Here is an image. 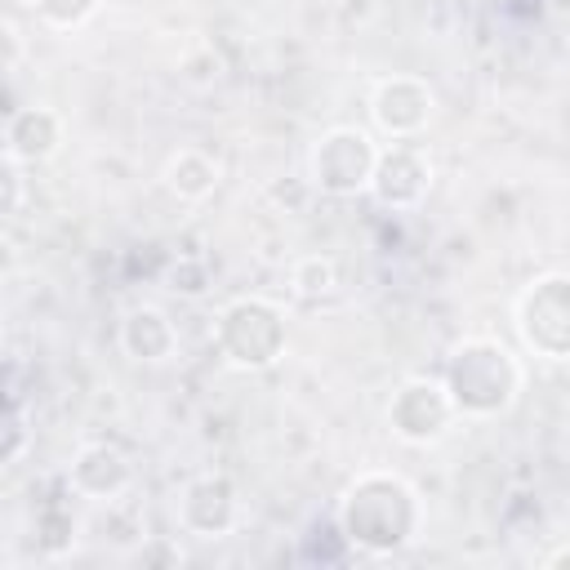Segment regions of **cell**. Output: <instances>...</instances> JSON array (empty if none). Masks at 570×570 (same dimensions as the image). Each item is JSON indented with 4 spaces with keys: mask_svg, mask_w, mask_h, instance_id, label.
<instances>
[{
    "mask_svg": "<svg viewBox=\"0 0 570 570\" xmlns=\"http://www.w3.org/2000/svg\"><path fill=\"white\" fill-rule=\"evenodd\" d=\"M414 525H419V499H414V490L401 476L365 472L343 494L338 530H343V539L352 548H361L370 557L405 548L414 539Z\"/></svg>",
    "mask_w": 570,
    "mask_h": 570,
    "instance_id": "1",
    "label": "cell"
},
{
    "mask_svg": "<svg viewBox=\"0 0 570 570\" xmlns=\"http://www.w3.org/2000/svg\"><path fill=\"white\" fill-rule=\"evenodd\" d=\"M445 387L459 414L494 419L503 414L521 392V370L494 338H463L445 361Z\"/></svg>",
    "mask_w": 570,
    "mask_h": 570,
    "instance_id": "2",
    "label": "cell"
},
{
    "mask_svg": "<svg viewBox=\"0 0 570 570\" xmlns=\"http://www.w3.org/2000/svg\"><path fill=\"white\" fill-rule=\"evenodd\" d=\"M214 343H218V352L232 365H240V370H267L285 352L281 307H272L267 298H236V303H227L218 312Z\"/></svg>",
    "mask_w": 570,
    "mask_h": 570,
    "instance_id": "3",
    "label": "cell"
},
{
    "mask_svg": "<svg viewBox=\"0 0 570 570\" xmlns=\"http://www.w3.org/2000/svg\"><path fill=\"white\" fill-rule=\"evenodd\" d=\"M517 330L543 361H570V276H539L517 303Z\"/></svg>",
    "mask_w": 570,
    "mask_h": 570,
    "instance_id": "4",
    "label": "cell"
},
{
    "mask_svg": "<svg viewBox=\"0 0 570 570\" xmlns=\"http://www.w3.org/2000/svg\"><path fill=\"white\" fill-rule=\"evenodd\" d=\"M379 147L365 129H330L312 147V187L325 196H356L370 187Z\"/></svg>",
    "mask_w": 570,
    "mask_h": 570,
    "instance_id": "5",
    "label": "cell"
},
{
    "mask_svg": "<svg viewBox=\"0 0 570 570\" xmlns=\"http://www.w3.org/2000/svg\"><path fill=\"white\" fill-rule=\"evenodd\" d=\"M454 401H450V387L445 379H410L396 387L392 405H387V423L401 441L410 445H428L436 436H445L450 419H454Z\"/></svg>",
    "mask_w": 570,
    "mask_h": 570,
    "instance_id": "6",
    "label": "cell"
},
{
    "mask_svg": "<svg viewBox=\"0 0 570 570\" xmlns=\"http://www.w3.org/2000/svg\"><path fill=\"white\" fill-rule=\"evenodd\" d=\"M370 116L387 138L405 142L432 120V89L419 76H387L370 98Z\"/></svg>",
    "mask_w": 570,
    "mask_h": 570,
    "instance_id": "7",
    "label": "cell"
},
{
    "mask_svg": "<svg viewBox=\"0 0 570 570\" xmlns=\"http://www.w3.org/2000/svg\"><path fill=\"white\" fill-rule=\"evenodd\" d=\"M428 187H432V169L410 142H396V147L379 151L370 191L383 209H414L428 196Z\"/></svg>",
    "mask_w": 570,
    "mask_h": 570,
    "instance_id": "8",
    "label": "cell"
},
{
    "mask_svg": "<svg viewBox=\"0 0 570 570\" xmlns=\"http://www.w3.org/2000/svg\"><path fill=\"white\" fill-rule=\"evenodd\" d=\"M178 521L183 530L191 534H205V539H218L232 530L236 521V490L227 476H196L183 499H178Z\"/></svg>",
    "mask_w": 570,
    "mask_h": 570,
    "instance_id": "9",
    "label": "cell"
},
{
    "mask_svg": "<svg viewBox=\"0 0 570 570\" xmlns=\"http://www.w3.org/2000/svg\"><path fill=\"white\" fill-rule=\"evenodd\" d=\"M62 142V120L49 107H13L4 120V156L18 165H40L58 151Z\"/></svg>",
    "mask_w": 570,
    "mask_h": 570,
    "instance_id": "10",
    "label": "cell"
},
{
    "mask_svg": "<svg viewBox=\"0 0 570 570\" xmlns=\"http://www.w3.org/2000/svg\"><path fill=\"white\" fill-rule=\"evenodd\" d=\"M67 481H71V490L85 494V499H98V503H102V499H116V494L129 485V459H125L116 445H107V441L85 445V450L71 459Z\"/></svg>",
    "mask_w": 570,
    "mask_h": 570,
    "instance_id": "11",
    "label": "cell"
},
{
    "mask_svg": "<svg viewBox=\"0 0 570 570\" xmlns=\"http://www.w3.org/2000/svg\"><path fill=\"white\" fill-rule=\"evenodd\" d=\"M174 343H178V334L160 307H134L120 321V347L134 361H165L174 352Z\"/></svg>",
    "mask_w": 570,
    "mask_h": 570,
    "instance_id": "12",
    "label": "cell"
},
{
    "mask_svg": "<svg viewBox=\"0 0 570 570\" xmlns=\"http://www.w3.org/2000/svg\"><path fill=\"white\" fill-rule=\"evenodd\" d=\"M165 187L178 196V200H205L214 187H218V165L196 151V147H183L169 156L165 165Z\"/></svg>",
    "mask_w": 570,
    "mask_h": 570,
    "instance_id": "13",
    "label": "cell"
},
{
    "mask_svg": "<svg viewBox=\"0 0 570 570\" xmlns=\"http://www.w3.org/2000/svg\"><path fill=\"white\" fill-rule=\"evenodd\" d=\"M289 281H294V294H303V298H325V294L338 285V272H334L330 258L312 254V258H298V263H294Z\"/></svg>",
    "mask_w": 570,
    "mask_h": 570,
    "instance_id": "14",
    "label": "cell"
},
{
    "mask_svg": "<svg viewBox=\"0 0 570 570\" xmlns=\"http://www.w3.org/2000/svg\"><path fill=\"white\" fill-rule=\"evenodd\" d=\"M27 9H31L45 27H53V31H71V27H80V22L98 9V0H27Z\"/></svg>",
    "mask_w": 570,
    "mask_h": 570,
    "instance_id": "15",
    "label": "cell"
},
{
    "mask_svg": "<svg viewBox=\"0 0 570 570\" xmlns=\"http://www.w3.org/2000/svg\"><path fill=\"white\" fill-rule=\"evenodd\" d=\"M169 281H174V289H183V294H191V298L205 294V267H200V263H178Z\"/></svg>",
    "mask_w": 570,
    "mask_h": 570,
    "instance_id": "16",
    "label": "cell"
},
{
    "mask_svg": "<svg viewBox=\"0 0 570 570\" xmlns=\"http://www.w3.org/2000/svg\"><path fill=\"white\" fill-rule=\"evenodd\" d=\"M18 450H22V414H18V405H13V410H9V445H4V459L13 463Z\"/></svg>",
    "mask_w": 570,
    "mask_h": 570,
    "instance_id": "17",
    "label": "cell"
},
{
    "mask_svg": "<svg viewBox=\"0 0 570 570\" xmlns=\"http://www.w3.org/2000/svg\"><path fill=\"white\" fill-rule=\"evenodd\" d=\"M548 566H570V548H561V552H552V557H548Z\"/></svg>",
    "mask_w": 570,
    "mask_h": 570,
    "instance_id": "18",
    "label": "cell"
}]
</instances>
